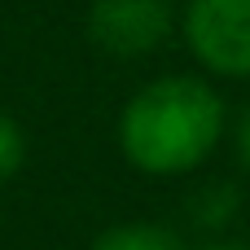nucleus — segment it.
<instances>
[{
	"label": "nucleus",
	"instance_id": "obj_2",
	"mask_svg": "<svg viewBox=\"0 0 250 250\" xmlns=\"http://www.w3.org/2000/svg\"><path fill=\"white\" fill-rule=\"evenodd\" d=\"M176 31L202 75L250 79V0H185Z\"/></svg>",
	"mask_w": 250,
	"mask_h": 250
},
{
	"label": "nucleus",
	"instance_id": "obj_7",
	"mask_svg": "<svg viewBox=\"0 0 250 250\" xmlns=\"http://www.w3.org/2000/svg\"><path fill=\"white\" fill-rule=\"evenodd\" d=\"M224 141H229L237 167L250 176V105H242L237 114H229V132H224Z\"/></svg>",
	"mask_w": 250,
	"mask_h": 250
},
{
	"label": "nucleus",
	"instance_id": "obj_6",
	"mask_svg": "<svg viewBox=\"0 0 250 250\" xmlns=\"http://www.w3.org/2000/svg\"><path fill=\"white\" fill-rule=\"evenodd\" d=\"M22 163H26V132L13 114L0 110V185L13 180L22 171Z\"/></svg>",
	"mask_w": 250,
	"mask_h": 250
},
{
	"label": "nucleus",
	"instance_id": "obj_5",
	"mask_svg": "<svg viewBox=\"0 0 250 250\" xmlns=\"http://www.w3.org/2000/svg\"><path fill=\"white\" fill-rule=\"evenodd\" d=\"M193 215L202 229H224L233 215H237V189L233 185H211L193 198Z\"/></svg>",
	"mask_w": 250,
	"mask_h": 250
},
{
	"label": "nucleus",
	"instance_id": "obj_8",
	"mask_svg": "<svg viewBox=\"0 0 250 250\" xmlns=\"http://www.w3.org/2000/svg\"><path fill=\"white\" fill-rule=\"evenodd\" d=\"M202 250H250V242H233V237H215V242H207Z\"/></svg>",
	"mask_w": 250,
	"mask_h": 250
},
{
	"label": "nucleus",
	"instance_id": "obj_1",
	"mask_svg": "<svg viewBox=\"0 0 250 250\" xmlns=\"http://www.w3.org/2000/svg\"><path fill=\"white\" fill-rule=\"evenodd\" d=\"M229 132V105L207 75H158L119 110V149L141 176L198 171Z\"/></svg>",
	"mask_w": 250,
	"mask_h": 250
},
{
	"label": "nucleus",
	"instance_id": "obj_3",
	"mask_svg": "<svg viewBox=\"0 0 250 250\" xmlns=\"http://www.w3.org/2000/svg\"><path fill=\"white\" fill-rule=\"evenodd\" d=\"M176 4L171 0H92L88 4V40L123 62L154 57L176 35Z\"/></svg>",
	"mask_w": 250,
	"mask_h": 250
},
{
	"label": "nucleus",
	"instance_id": "obj_4",
	"mask_svg": "<svg viewBox=\"0 0 250 250\" xmlns=\"http://www.w3.org/2000/svg\"><path fill=\"white\" fill-rule=\"evenodd\" d=\"M88 250H185V242L163 229V224H145V220H132V224H110L92 237Z\"/></svg>",
	"mask_w": 250,
	"mask_h": 250
},
{
	"label": "nucleus",
	"instance_id": "obj_9",
	"mask_svg": "<svg viewBox=\"0 0 250 250\" xmlns=\"http://www.w3.org/2000/svg\"><path fill=\"white\" fill-rule=\"evenodd\" d=\"M171 4H185V0H171Z\"/></svg>",
	"mask_w": 250,
	"mask_h": 250
}]
</instances>
